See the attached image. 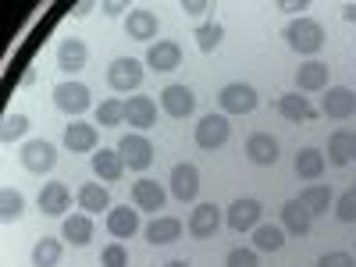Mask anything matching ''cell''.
Instances as JSON below:
<instances>
[{
    "mask_svg": "<svg viewBox=\"0 0 356 267\" xmlns=\"http://www.w3.org/2000/svg\"><path fill=\"white\" fill-rule=\"evenodd\" d=\"M285 43L300 54V57H314V54L324 47V25H321L317 18H307V15L292 18V22L285 25Z\"/></svg>",
    "mask_w": 356,
    "mask_h": 267,
    "instance_id": "1",
    "label": "cell"
},
{
    "mask_svg": "<svg viewBox=\"0 0 356 267\" xmlns=\"http://www.w3.org/2000/svg\"><path fill=\"white\" fill-rule=\"evenodd\" d=\"M54 104H57V111L79 118V114H86L89 107H93V93H89L86 82L68 79V82H61V86H54Z\"/></svg>",
    "mask_w": 356,
    "mask_h": 267,
    "instance_id": "2",
    "label": "cell"
},
{
    "mask_svg": "<svg viewBox=\"0 0 356 267\" xmlns=\"http://www.w3.org/2000/svg\"><path fill=\"white\" fill-rule=\"evenodd\" d=\"M218 104H221V114H250V111H257L260 97L250 82H228L218 93Z\"/></svg>",
    "mask_w": 356,
    "mask_h": 267,
    "instance_id": "3",
    "label": "cell"
},
{
    "mask_svg": "<svg viewBox=\"0 0 356 267\" xmlns=\"http://www.w3.org/2000/svg\"><path fill=\"white\" fill-rule=\"evenodd\" d=\"M107 86L114 89V93H136V89L143 86V65L136 61V57H118V61H111V68H107Z\"/></svg>",
    "mask_w": 356,
    "mask_h": 267,
    "instance_id": "4",
    "label": "cell"
},
{
    "mask_svg": "<svg viewBox=\"0 0 356 267\" xmlns=\"http://www.w3.org/2000/svg\"><path fill=\"white\" fill-rule=\"evenodd\" d=\"M118 154H122L125 168L146 171V168L154 164V143L146 139L143 132H129V136H122V143H118Z\"/></svg>",
    "mask_w": 356,
    "mask_h": 267,
    "instance_id": "5",
    "label": "cell"
},
{
    "mask_svg": "<svg viewBox=\"0 0 356 267\" xmlns=\"http://www.w3.org/2000/svg\"><path fill=\"white\" fill-rule=\"evenodd\" d=\"M54 164H57V146L50 139H29L22 146V168L25 171L47 175V171H54Z\"/></svg>",
    "mask_w": 356,
    "mask_h": 267,
    "instance_id": "6",
    "label": "cell"
},
{
    "mask_svg": "<svg viewBox=\"0 0 356 267\" xmlns=\"http://www.w3.org/2000/svg\"><path fill=\"white\" fill-rule=\"evenodd\" d=\"M232 136V125H228V114H203L200 125H196V146L200 150H218L225 146Z\"/></svg>",
    "mask_w": 356,
    "mask_h": 267,
    "instance_id": "7",
    "label": "cell"
},
{
    "mask_svg": "<svg viewBox=\"0 0 356 267\" xmlns=\"http://www.w3.org/2000/svg\"><path fill=\"white\" fill-rule=\"evenodd\" d=\"M218 228H221V207L218 203H196L189 221H186V232L193 239H214Z\"/></svg>",
    "mask_w": 356,
    "mask_h": 267,
    "instance_id": "8",
    "label": "cell"
},
{
    "mask_svg": "<svg viewBox=\"0 0 356 267\" xmlns=\"http://www.w3.org/2000/svg\"><path fill=\"white\" fill-rule=\"evenodd\" d=\"M161 107H164L168 118H178V122H182V118H189L196 111V93L182 82H171V86L161 89Z\"/></svg>",
    "mask_w": 356,
    "mask_h": 267,
    "instance_id": "9",
    "label": "cell"
},
{
    "mask_svg": "<svg viewBox=\"0 0 356 267\" xmlns=\"http://www.w3.org/2000/svg\"><path fill=\"white\" fill-rule=\"evenodd\" d=\"M321 114L332 118V122H349V118L356 114V93L349 86H328L324 104H321Z\"/></svg>",
    "mask_w": 356,
    "mask_h": 267,
    "instance_id": "10",
    "label": "cell"
},
{
    "mask_svg": "<svg viewBox=\"0 0 356 267\" xmlns=\"http://www.w3.org/2000/svg\"><path fill=\"white\" fill-rule=\"evenodd\" d=\"M260 218H264V207H260V200H253V196L235 200V203L228 207V214H225V221H228L232 232H253V228L260 225Z\"/></svg>",
    "mask_w": 356,
    "mask_h": 267,
    "instance_id": "11",
    "label": "cell"
},
{
    "mask_svg": "<svg viewBox=\"0 0 356 267\" xmlns=\"http://www.w3.org/2000/svg\"><path fill=\"white\" fill-rule=\"evenodd\" d=\"M171 196L193 203L200 196V168L196 164H175L171 168Z\"/></svg>",
    "mask_w": 356,
    "mask_h": 267,
    "instance_id": "12",
    "label": "cell"
},
{
    "mask_svg": "<svg viewBox=\"0 0 356 267\" xmlns=\"http://www.w3.org/2000/svg\"><path fill=\"white\" fill-rule=\"evenodd\" d=\"M132 203H136V211H164V203H168V193L161 189L157 178H139V182H132Z\"/></svg>",
    "mask_w": 356,
    "mask_h": 267,
    "instance_id": "13",
    "label": "cell"
},
{
    "mask_svg": "<svg viewBox=\"0 0 356 267\" xmlns=\"http://www.w3.org/2000/svg\"><path fill=\"white\" fill-rule=\"evenodd\" d=\"M146 65H150L154 72H175L178 65H182V47H178L175 40H157V43H150V50H146Z\"/></svg>",
    "mask_w": 356,
    "mask_h": 267,
    "instance_id": "14",
    "label": "cell"
},
{
    "mask_svg": "<svg viewBox=\"0 0 356 267\" xmlns=\"http://www.w3.org/2000/svg\"><path fill=\"white\" fill-rule=\"evenodd\" d=\"M86 61H89V50H86V43H82V40L68 36V40L57 43V68H61V72L79 75V72L86 68Z\"/></svg>",
    "mask_w": 356,
    "mask_h": 267,
    "instance_id": "15",
    "label": "cell"
},
{
    "mask_svg": "<svg viewBox=\"0 0 356 267\" xmlns=\"http://www.w3.org/2000/svg\"><path fill=\"white\" fill-rule=\"evenodd\" d=\"M157 29H161L157 15L146 11V8H136V11H129V18H125V33H129V40H136V43H150V40L157 36Z\"/></svg>",
    "mask_w": 356,
    "mask_h": 267,
    "instance_id": "16",
    "label": "cell"
},
{
    "mask_svg": "<svg viewBox=\"0 0 356 267\" xmlns=\"http://www.w3.org/2000/svg\"><path fill=\"white\" fill-rule=\"evenodd\" d=\"M125 122L132 129H139V132L154 129L157 125V104L150 97H129L125 100Z\"/></svg>",
    "mask_w": 356,
    "mask_h": 267,
    "instance_id": "17",
    "label": "cell"
},
{
    "mask_svg": "<svg viewBox=\"0 0 356 267\" xmlns=\"http://www.w3.org/2000/svg\"><path fill=\"white\" fill-rule=\"evenodd\" d=\"M246 157L253 161V164H260V168H275L278 164V139H271L267 132H253L250 139H246Z\"/></svg>",
    "mask_w": 356,
    "mask_h": 267,
    "instance_id": "18",
    "label": "cell"
},
{
    "mask_svg": "<svg viewBox=\"0 0 356 267\" xmlns=\"http://www.w3.org/2000/svg\"><path fill=\"white\" fill-rule=\"evenodd\" d=\"M40 211L47 214V218H61L68 207H72V193H68V186L65 182H47L43 189H40Z\"/></svg>",
    "mask_w": 356,
    "mask_h": 267,
    "instance_id": "19",
    "label": "cell"
},
{
    "mask_svg": "<svg viewBox=\"0 0 356 267\" xmlns=\"http://www.w3.org/2000/svg\"><path fill=\"white\" fill-rule=\"evenodd\" d=\"M107 232L114 235V239H132V235L139 232V211H132V207H111L107 211Z\"/></svg>",
    "mask_w": 356,
    "mask_h": 267,
    "instance_id": "20",
    "label": "cell"
},
{
    "mask_svg": "<svg viewBox=\"0 0 356 267\" xmlns=\"http://www.w3.org/2000/svg\"><path fill=\"white\" fill-rule=\"evenodd\" d=\"M278 114L285 118V122H296V125H300V122H314V118H317V107L307 100V97H300V93H285V97H278Z\"/></svg>",
    "mask_w": 356,
    "mask_h": 267,
    "instance_id": "21",
    "label": "cell"
},
{
    "mask_svg": "<svg viewBox=\"0 0 356 267\" xmlns=\"http://www.w3.org/2000/svg\"><path fill=\"white\" fill-rule=\"evenodd\" d=\"M282 228H285L289 235H310V228H314V214L307 211L300 200H289V203L282 207Z\"/></svg>",
    "mask_w": 356,
    "mask_h": 267,
    "instance_id": "22",
    "label": "cell"
},
{
    "mask_svg": "<svg viewBox=\"0 0 356 267\" xmlns=\"http://www.w3.org/2000/svg\"><path fill=\"white\" fill-rule=\"evenodd\" d=\"M65 146L72 154H89V150H97V125H89V122H75L65 129Z\"/></svg>",
    "mask_w": 356,
    "mask_h": 267,
    "instance_id": "23",
    "label": "cell"
},
{
    "mask_svg": "<svg viewBox=\"0 0 356 267\" xmlns=\"http://www.w3.org/2000/svg\"><path fill=\"white\" fill-rule=\"evenodd\" d=\"M296 86H300V93H321V89H328V65H321V61L300 65Z\"/></svg>",
    "mask_w": 356,
    "mask_h": 267,
    "instance_id": "24",
    "label": "cell"
},
{
    "mask_svg": "<svg viewBox=\"0 0 356 267\" xmlns=\"http://www.w3.org/2000/svg\"><path fill=\"white\" fill-rule=\"evenodd\" d=\"M178 239H182V221L178 218H154L146 225V243L168 246V243H178Z\"/></svg>",
    "mask_w": 356,
    "mask_h": 267,
    "instance_id": "25",
    "label": "cell"
},
{
    "mask_svg": "<svg viewBox=\"0 0 356 267\" xmlns=\"http://www.w3.org/2000/svg\"><path fill=\"white\" fill-rule=\"evenodd\" d=\"M61 239L72 243V246H89V239H93V218H89V214H72V218H65Z\"/></svg>",
    "mask_w": 356,
    "mask_h": 267,
    "instance_id": "26",
    "label": "cell"
},
{
    "mask_svg": "<svg viewBox=\"0 0 356 267\" xmlns=\"http://www.w3.org/2000/svg\"><path fill=\"white\" fill-rule=\"evenodd\" d=\"M79 207H82V211L89 214V218H93V214H100V211H111V193L100 186V182H86L82 189H79Z\"/></svg>",
    "mask_w": 356,
    "mask_h": 267,
    "instance_id": "27",
    "label": "cell"
},
{
    "mask_svg": "<svg viewBox=\"0 0 356 267\" xmlns=\"http://www.w3.org/2000/svg\"><path fill=\"white\" fill-rule=\"evenodd\" d=\"M93 171L100 182H118V178L125 175V161L118 150H104L100 146V154H93Z\"/></svg>",
    "mask_w": 356,
    "mask_h": 267,
    "instance_id": "28",
    "label": "cell"
},
{
    "mask_svg": "<svg viewBox=\"0 0 356 267\" xmlns=\"http://www.w3.org/2000/svg\"><path fill=\"white\" fill-rule=\"evenodd\" d=\"M296 175L300 178H307V182H317V178L324 175V154L321 150H314V146H307V150H300L296 154Z\"/></svg>",
    "mask_w": 356,
    "mask_h": 267,
    "instance_id": "29",
    "label": "cell"
},
{
    "mask_svg": "<svg viewBox=\"0 0 356 267\" xmlns=\"http://www.w3.org/2000/svg\"><path fill=\"white\" fill-rule=\"evenodd\" d=\"M253 246L264 253H278L285 246V228L282 225H257L253 228Z\"/></svg>",
    "mask_w": 356,
    "mask_h": 267,
    "instance_id": "30",
    "label": "cell"
},
{
    "mask_svg": "<svg viewBox=\"0 0 356 267\" xmlns=\"http://www.w3.org/2000/svg\"><path fill=\"white\" fill-rule=\"evenodd\" d=\"M61 239H54V235H43V239L33 246V267H57L61 264Z\"/></svg>",
    "mask_w": 356,
    "mask_h": 267,
    "instance_id": "31",
    "label": "cell"
},
{
    "mask_svg": "<svg viewBox=\"0 0 356 267\" xmlns=\"http://www.w3.org/2000/svg\"><path fill=\"white\" fill-rule=\"evenodd\" d=\"M332 186H307L303 193H300V203L307 207V211L317 218V214H328V207H332Z\"/></svg>",
    "mask_w": 356,
    "mask_h": 267,
    "instance_id": "32",
    "label": "cell"
},
{
    "mask_svg": "<svg viewBox=\"0 0 356 267\" xmlns=\"http://www.w3.org/2000/svg\"><path fill=\"white\" fill-rule=\"evenodd\" d=\"M328 161L335 168H346L353 161V132H346V129L332 132V139H328Z\"/></svg>",
    "mask_w": 356,
    "mask_h": 267,
    "instance_id": "33",
    "label": "cell"
},
{
    "mask_svg": "<svg viewBox=\"0 0 356 267\" xmlns=\"http://www.w3.org/2000/svg\"><path fill=\"white\" fill-rule=\"evenodd\" d=\"M221 40H225V25H221V22H203V25L196 29V47H200L203 54H214V50L221 47Z\"/></svg>",
    "mask_w": 356,
    "mask_h": 267,
    "instance_id": "34",
    "label": "cell"
},
{
    "mask_svg": "<svg viewBox=\"0 0 356 267\" xmlns=\"http://www.w3.org/2000/svg\"><path fill=\"white\" fill-rule=\"evenodd\" d=\"M122 122H125V100L111 97V100H104V104L97 107V125L114 129V125H122Z\"/></svg>",
    "mask_w": 356,
    "mask_h": 267,
    "instance_id": "35",
    "label": "cell"
},
{
    "mask_svg": "<svg viewBox=\"0 0 356 267\" xmlns=\"http://www.w3.org/2000/svg\"><path fill=\"white\" fill-rule=\"evenodd\" d=\"M22 211H25V196L18 189H4V193H0V218H4V221H18Z\"/></svg>",
    "mask_w": 356,
    "mask_h": 267,
    "instance_id": "36",
    "label": "cell"
},
{
    "mask_svg": "<svg viewBox=\"0 0 356 267\" xmlns=\"http://www.w3.org/2000/svg\"><path fill=\"white\" fill-rule=\"evenodd\" d=\"M25 132H29V118H25L22 111H15V114L4 118V129H0V143H15V139H22Z\"/></svg>",
    "mask_w": 356,
    "mask_h": 267,
    "instance_id": "37",
    "label": "cell"
},
{
    "mask_svg": "<svg viewBox=\"0 0 356 267\" xmlns=\"http://www.w3.org/2000/svg\"><path fill=\"white\" fill-rule=\"evenodd\" d=\"M100 264H104V267H129V253H125V246H122V243H111V246H104Z\"/></svg>",
    "mask_w": 356,
    "mask_h": 267,
    "instance_id": "38",
    "label": "cell"
},
{
    "mask_svg": "<svg viewBox=\"0 0 356 267\" xmlns=\"http://www.w3.org/2000/svg\"><path fill=\"white\" fill-rule=\"evenodd\" d=\"M335 218H339L342 225H353V221H356V196H353V193H342V196L335 200Z\"/></svg>",
    "mask_w": 356,
    "mask_h": 267,
    "instance_id": "39",
    "label": "cell"
},
{
    "mask_svg": "<svg viewBox=\"0 0 356 267\" xmlns=\"http://www.w3.org/2000/svg\"><path fill=\"white\" fill-rule=\"evenodd\" d=\"M228 267H260V260H257V250H232L228 253V260H225Z\"/></svg>",
    "mask_w": 356,
    "mask_h": 267,
    "instance_id": "40",
    "label": "cell"
},
{
    "mask_svg": "<svg viewBox=\"0 0 356 267\" xmlns=\"http://www.w3.org/2000/svg\"><path fill=\"white\" fill-rule=\"evenodd\" d=\"M317 267H356V264H353V257H349V253H342V250H339V253H324V257L317 260Z\"/></svg>",
    "mask_w": 356,
    "mask_h": 267,
    "instance_id": "41",
    "label": "cell"
},
{
    "mask_svg": "<svg viewBox=\"0 0 356 267\" xmlns=\"http://www.w3.org/2000/svg\"><path fill=\"white\" fill-rule=\"evenodd\" d=\"M182 11L186 15H203V11H214L211 0H182Z\"/></svg>",
    "mask_w": 356,
    "mask_h": 267,
    "instance_id": "42",
    "label": "cell"
},
{
    "mask_svg": "<svg viewBox=\"0 0 356 267\" xmlns=\"http://www.w3.org/2000/svg\"><path fill=\"white\" fill-rule=\"evenodd\" d=\"M278 8L282 11H307L310 4H307V0H300V4H296V0H278Z\"/></svg>",
    "mask_w": 356,
    "mask_h": 267,
    "instance_id": "43",
    "label": "cell"
},
{
    "mask_svg": "<svg viewBox=\"0 0 356 267\" xmlns=\"http://www.w3.org/2000/svg\"><path fill=\"white\" fill-rule=\"evenodd\" d=\"M100 11H107V15H122V11H129V4H122V0H111V4H100Z\"/></svg>",
    "mask_w": 356,
    "mask_h": 267,
    "instance_id": "44",
    "label": "cell"
},
{
    "mask_svg": "<svg viewBox=\"0 0 356 267\" xmlns=\"http://www.w3.org/2000/svg\"><path fill=\"white\" fill-rule=\"evenodd\" d=\"M342 18H346L349 25H356V0H349V4L342 8Z\"/></svg>",
    "mask_w": 356,
    "mask_h": 267,
    "instance_id": "45",
    "label": "cell"
},
{
    "mask_svg": "<svg viewBox=\"0 0 356 267\" xmlns=\"http://www.w3.org/2000/svg\"><path fill=\"white\" fill-rule=\"evenodd\" d=\"M164 267H189V264H186V260H168Z\"/></svg>",
    "mask_w": 356,
    "mask_h": 267,
    "instance_id": "46",
    "label": "cell"
},
{
    "mask_svg": "<svg viewBox=\"0 0 356 267\" xmlns=\"http://www.w3.org/2000/svg\"><path fill=\"white\" fill-rule=\"evenodd\" d=\"M353 161H356V132H353Z\"/></svg>",
    "mask_w": 356,
    "mask_h": 267,
    "instance_id": "47",
    "label": "cell"
},
{
    "mask_svg": "<svg viewBox=\"0 0 356 267\" xmlns=\"http://www.w3.org/2000/svg\"><path fill=\"white\" fill-rule=\"evenodd\" d=\"M349 193H353V196H356V186H353V189H349Z\"/></svg>",
    "mask_w": 356,
    "mask_h": 267,
    "instance_id": "48",
    "label": "cell"
}]
</instances>
